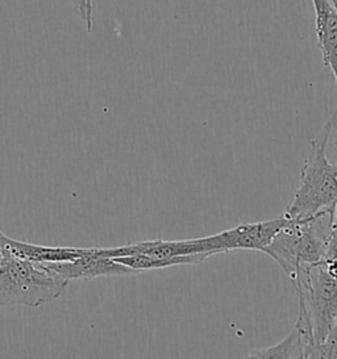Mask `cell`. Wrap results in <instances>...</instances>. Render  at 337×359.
<instances>
[{
    "label": "cell",
    "mask_w": 337,
    "mask_h": 359,
    "mask_svg": "<svg viewBox=\"0 0 337 359\" xmlns=\"http://www.w3.org/2000/svg\"><path fill=\"white\" fill-rule=\"evenodd\" d=\"M337 128V127H336Z\"/></svg>",
    "instance_id": "15"
},
{
    "label": "cell",
    "mask_w": 337,
    "mask_h": 359,
    "mask_svg": "<svg viewBox=\"0 0 337 359\" xmlns=\"http://www.w3.org/2000/svg\"><path fill=\"white\" fill-rule=\"evenodd\" d=\"M86 4H87V10H88V13L93 16V0H86Z\"/></svg>",
    "instance_id": "13"
},
{
    "label": "cell",
    "mask_w": 337,
    "mask_h": 359,
    "mask_svg": "<svg viewBox=\"0 0 337 359\" xmlns=\"http://www.w3.org/2000/svg\"><path fill=\"white\" fill-rule=\"evenodd\" d=\"M70 1L73 3L75 10L79 13V16L82 18V20H84V24H86L87 32H91V31H93V16L88 13L86 0H70Z\"/></svg>",
    "instance_id": "12"
},
{
    "label": "cell",
    "mask_w": 337,
    "mask_h": 359,
    "mask_svg": "<svg viewBox=\"0 0 337 359\" xmlns=\"http://www.w3.org/2000/svg\"><path fill=\"white\" fill-rule=\"evenodd\" d=\"M69 280L44 264L4 250L0 262V306L39 308L60 299Z\"/></svg>",
    "instance_id": "3"
},
{
    "label": "cell",
    "mask_w": 337,
    "mask_h": 359,
    "mask_svg": "<svg viewBox=\"0 0 337 359\" xmlns=\"http://www.w3.org/2000/svg\"><path fill=\"white\" fill-rule=\"evenodd\" d=\"M320 220L291 219L263 253L273 258L290 279L305 266L324 261L326 241L317 228Z\"/></svg>",
    "instance_id": "4"
},
{
    "label": "cell",
    "mask_w": 337,
    "mask_h": 359,
    "mask_svg": "<svg viewBox=\"0 0 337 359\" xmlns=\"http://www.w3.org/2000/svg\"><path fill=\"white\" fill-rule=\"evenodd\" d=\"M0 243L6 252L36 264L67 262L91 252V248L90 249L66 248V246L63 248V246H44V245L22 243L15 238H11L1 231H0Z\"/></svg>",
    "instance_id": "8"
},
{
    "label": "cell",
    "mask_w": 337,
    "mask_h": 359,
    "mask_svg": "<svg viewBox=\"0 0 337 359\" xmlns=\"http://www.w3.org/2000/svg\"><path fill=\"white\" fill-rule=\"evenodd\" d=\"M316 37L323 62L331 69L337 86V0H312Z\"/></svg>",
    "instance_id": "7"
},
{
    "label": "cell",
    "mask_w": 337,
    "mask_h": 359,
    "mask_svg": "<svg viewBox=\"0 0 337 359\" xmlns=\"http://www.w3.org/2000/svg\"><path fill=\"white\" fill-rule=\"evenodd\" d=\"M307 342L299 327L294 325L287 337L273 346L257 350L246 355V358H294L305 359Z\"/></svg>",
    "instance_id": "9"
},
{
    "label": "cell",
    "mask_w": 337,
    "mask_h": 359,
    "mask_svg": "<svg viewBox=\"0 0 337 359\" xmlns=\"http://www.w3.org/2000/svg\"><path fill=\"white\" fill-rule=\"evenodd\" d=\"M328 217H329V228H328V233L324 236V241H326L324 262L331 271L337 274V201Z\"/></svg>",
    "instance_id": "10"
},
{
    "label": "cell",
    "mask_w": 337,
    "mask_h": 359,
    "mask_svg": "<svg viewBox=\"0 0 337 359\" xmlns=\"http://www.w3.org/2000/svg\"><path fill=\"white\" fill-rule=\"evenodd\" d=\"M291 280L299 299L295 325L307 342L305 359L312 358L315 348L336 325L337 274L322 261L300 269Z\"/></svg>",
    "instance_id": "1"
},
{
    "label": "cell",
    "mask_w": 337,
    "mask_h": 359,
    "mask_svg": "<svg viewBox=\"0 0 337 359\" xmlns=\"http://www.w3.org/2000/svg\"><path fill=\"white\" fill-rule=\"evenodd\" d=\"M335 114L311 141V153L300 170L299 187L287 205L284 216L294 220H320L329 216L337 201V165L326 157V145L336 127Z\"/></svg>",
    "instance_id": "2"
},
{
    "label": "cell",
    "mask_w": 337,
    "mask_h": 359,
    "mask_svg": "<svg viewBox=\"0 0 337 359\" xmlns=\"http://www.w3.org/2000/svg\"><path fill=\"white\" fill-rule=\"evenodd\" d=\"M3 254H4V249H3V246H1V243H0V262H1V259H3Z\"/></svg>",
    "instance_id": "14"
},
{
    "label": "cell",
    "mask_w": 337,
    "mask_h": 359,
    "mask_svg": "<svg viewBox=\"0 0 337 359\" xmlns=\"http://www.w3.org/2000/svg\"><path fill=\"white\" fill-rule=\"evenodd\" d=\"M66 280H93L100 276H120L137 274L132 269L116 262L114 258L103 257L100 248H91V252L67 262L44 264Z\"/></svg>",
    "instance_id": "6"
},
{
    "label": "cell",
    "mask_w": 337,
    "mask_h": 359,
    "mask_svg": "<svg viewBox=\"0 0 337 359\" xmlns=\"http://www.w3.org/2000/svg\"><path fill=\"white\" fill-rule=\"evenodd\" d=\"M290 222L291 219L284 215L273 220L244 222L228 231L207 236L206 243L213 255L236 250H253L263 253V249Z\"/></svg>",
    "instance_id": "5"
},
{
    "label": "cell",
    "mask_w": 337,
    "mask_h": 359,
    "mask_svg": "<svg viewBox=\"0 0 337 359\" xmlns=\"http://www.w3.org/2000/svg\"><path fill=\"white\" fill-rule=\"evenodd\" d=\"M312 358H336L337 359V323L329 336L323 344L315 348Z\"/></svg>",
    "instance_id": "11"
}]
</instances>
